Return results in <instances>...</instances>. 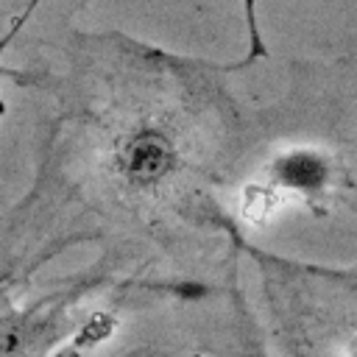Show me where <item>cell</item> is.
<instances>
[{
    "instance_id": "obj_3",
    "label": "cell",
    "mask_w": 357,
    "mask_h": 357,
    "mask_svg": "<svg viewBox=\"0 0 357 357\" xmlns=\"http://www.w3.org/2000/svg\"><path fill=\"white\" fill-rule=\"evenodd\" d=\"M282 201H284V198H282L268 181L257 178V181H251V184L243 190V195H240V215H243V220L259 226V223H265V220L276 212V206H279Z\"/></svg>"
},
{
    "instance_id": "obj_7",
    "label": "cell",
    "mask_w": 357,
    "mask_h": 357,
    "mask_svg": "<svg viewBox=\"0 0 357 357\" xmlns=\"http://www.w3.org/2000/svg\"><path fill=\"white\" fill-rule=\"evenodd\" d=\"M343 357H357V318L343 332Z\"/></svg>"
},
{
    "instance_id": "obj_6",
    "label": "cell",
    "mask_w": 357,
    "mask_h": 357,
    "mask_svg": "<svg viewBox=\"0 0 357 357\" xmlns=\"http://www.w3.org/2000/svg\"><path fill=\"white\" fill-rule=\"evenodd\" d=\"M42 3H45V0H28V3H25V8H22V14H20V17L14 20V25H11V28H8L6 33H3V39H0V53H3V50L8 47V42H11V39H14V36H17V33H20V31H22L25 25H28V20H31V14H33V11H36V8L42 6Z\"/></svg>"
},
{
    "instance_id": "obj_2",
    "label": "cell",
    "mask_w": 357,
    "mask_h": 357,
    "mask_svg": "<svg viewBox=\"0 0 357 357\" xmlns=\"http://www.w3.org/2000/svg\"><path fill=\"white\" fill-rule=\"evenodd\" d=\"M335 159L318 148L296 145L287 151H279L262 173V181H268L282 198H301L307 204L324 201L329 190L335 187Z\"/></svg>"
},
{
    "instance_id": "obj_5",
    "label": "cell",
    "mask_w": 357,
    "mask_h": 357,
    "mask_svg": "<svg viewBox=\"0 0 357 357\" xmlns=\"http://www.w3.org/2000/svg\"><path fill=\"white\" fill-rule=\"evenodd\" d=\"M243 11H245V33H248V61H257L268 56V45L262 39L259 20H257V0H243Z\"/></svg>"
},
{
    "instance_id": "obj_1",
    "label": "cell",
    "mask_w": 357,
    "mask_h": 357,
    "mask_svg": "<svg viewBox=\"0 0 357 357\" xmlns=\"http://www.w3.org/2000/svg\"><path fill=\"white\" fill-rule=\"evenodd\" d=\"M178 170L176 145L159 128H137L117 139L112 151L114 178L137 195L159 192Z\"/></svg>"
},
{
    "instance_id": "obj_4",
    "label": "cell",
    "mask_w": 357,
    "mask_h": 357,
    "mask_svg": "<svg viewBox=\"0 0 357 357\" xmlns=\"http://www.w3.org/2000/svg\"><path fill=\"white\" fill-rule=\"evenodd\" d=\"M39 324L31 318H8L0 321V357H25V351L36 343Z\"/></svg>"
}]
</instances>
